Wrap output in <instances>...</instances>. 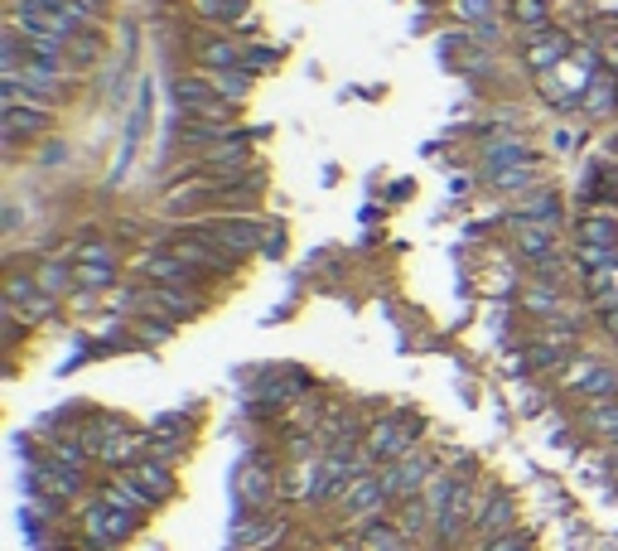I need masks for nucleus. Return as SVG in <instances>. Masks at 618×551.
<instances>
[{
    "label": "nucleus",
    "instance_id": "f257e3e1",
    "mask_svg": "<svg viewBox=\"0 0 618 551\" xmlns=\"http://www.w3.org/2000/svg\"><path fill=\"white\" fill-rule=\"evenodd\" d=\"M425 445V416L411 411V407H387V411H373L363 426V455L373 469H387L397 465L401 455Z\"/></svg>",
    "mask_w": 618,
    "mask_h": 551
},
{
    "label": "nucleus",
    "instance_id": "f03ea898",
    "mask_svg": "<svg viewBox=\"0 0 618 551\" xmlns=\"http://www.w3.org/2000/svg\"><path fill=\"white\" fill-rule=\"evenodd\" d=\"M550 387H556L566 402H575V407L614 402L618 397V354H609V348H599V344H584Z\"/></svg>",
    "mask_w": 618,
    "mask_h": 551
},
{
    "label": "nucleus",
    "instance_id": "7ed1b4c3",
    "mask_svg": "<svg viewBox=\"0 0 618 551\" xmlns=\"http://www.w3.org/2000/svg\"><path fill=\"white\" fill-rule=\"evenodd\" d=\"M73 517H77V551H121L136 532H145V523L107 508L97 493L87 503H77Z\"/></svg>",
    "mask_w": 618,
    "mask_h": 551
},
{
    "label": "nucleus",
    "instance_id": "20e7f679",
    "mask_svg": "<svg viewBox=\"0 0 618 551\" xmlns=\"http://www.w3.org/2000/svg\"><path fill=\"white\" fill-rule=\"evenodd\" d=\"M232 503L238 513H276L280 503V465L262 455H242L232 469Z\"/></svg>",
    "mask_w": 618,
    "mask_h": 551
},
{
    "label": "nucleus",
    "instance_id": "39448f33",
    "mask_svg": "<svg viewBox=\"0 0 618 551\" xmlns=\"http://www.w3.org/2000/svg\"><path fill=\"white\" fill-rule=\"evenodd\" d=\"M517 310L526 314L532 324H556V320H594L590 306H575L560 280H542V276H526L517 286Z\"/></svg>",
    "mask_w": 618,
    "mask_h": 551
},
{
    "label": "nucleus",
    "instance_id": "423d86ee",
    "mask_svg": "<svg viewBox=\"0 0 618 551\" xmlns=\"http://www.w3.org/2000/svg\"><path fill=\"white\" fill-rule=\"evenodd\" d=\"M170 103L179 117H198V121H213V127H232L238 121V107L222 103L218 87L208 83V73H174Z\"/></svg>",
    "mask_w": 618,
    "mask_h": 551
},
{
    "label": "nucleus",
    "instance_id": "0eeeda50",
    "mask_svg": "<svg viewBox=\"0 0 618 551\" xmlns=\"http://www.w3.org/2000/svg\"><path fill=\"white\" fill-rule=\"evenodd\" d=\"M329 513L339 517L343 527H353V532H363L377 517H391V499H387V489H381V469H363V475L339 493V503H334Z\"/></svg>",
    "mask_w": 618,
    "mask_h": 551
},
{
    "label": "nucleus",
    "instance_id": "6e6552de",
    "mask_svg": "<svg viewBox=\"0 0 618 551\" xmlns=\"http://www.w3.org/2000/svg\"><path fill=\"white\" fill-rule=\"evenodd\" d=\"M194 228L204 232L213 247H222L228 256L246 262V256H256V252L266 247V232H271V223H266V218H228V213H208V218H198Z\"/></svg>",
    "mask_w": 618,
    "mask_h": 551
},
{
    "label": "nucleus",
    "instance_id": "1a4fd4ad",
    "mask_svg": "<svg viewBox=\"0 0 618 551\" xmlns=\"http://www.w3.org/2000/svg\"><path fill=\"white\" fill-rule=\"evenodd\" d=\"M435 475H440V455H435L431 445H421V450H411V455H401L397 465L381 469V489H387L391 508H397V503H407V499H421L425 483Z\"/></svg>",
    "mask_w": 618,
    "mask_h": 551
},
{
    "label": "nucleus",
    "instance_id": "9d476101",
    "mask_svg": "<svg viewBox=\"0 0 618 551\" xmlns=\"http://www.w3.org/2000/svg\"><path fill=\"white\" fill-rule=\"evenodd\" d=\"M290 532H295V517H290L286 508L238 513V523H232V551H280Z\"/></svg>",
    "mask_w": 618,
    "mask_h": 551
},
{
    "label": "nucleus",
    "instance_id": "9b49d317",
    "mask_svg": "<svg viewBox=\"0 0 618 551\" xmlns=\"http://www.w3.org/2000/svg\"><path fill=\"white\" fill-rule=\"evenodd\" d=\"M570 53H575V39H570L566 25H550V29H542V35H522V39H517V59H522V69L532 77L556 73Z\"/></svg>",
    "mask_w": 618,
    "mask_h": 551
},
{
    "label": "nucleus",
    "instance_id": "f8f14e48",
    "mask_svg": "<svg viewBox=\"0 0 618 551\" xmlns=\"http://www.w3.org/2000/svg\"><path fill=\"white\" fill-rule=\"evenodd\" d=\"M208 310V296L198 286H145L141 280V314H160L170 324H189Z\"/></svg>",
    "mask_w": 618,
    "mask_h": 551
},
{
    "label": "nucleus",
    "instance_id": "ddd939ff",
    "mask_svg": "<svg viewBox=\"0 0 618 551\" xmlns=\"http://www.w3.org/2000/svg\"><path fill=\"white\" fill-rule=\"evenodd\" d=\"M508 247H512V256L526 266V272H542V266L556 262V256H570L560 228H546V223H512Z\"/></svg>",
    "mask_w": 618,
    "mask_h": 551
},
{
    "label": "nucleus",
    "instance_id": "4468645a",
    "mask_svg": "<svg viewBox=\"0 0 618 551\" xmlns=\"http://www.w3.org/2000/svg\"><path fill=\"white\" fill-rule=\"evenodd\" d=\"M93 493L107 503V508H117V513L136 517V523H150V517L160 513V503H155L150 493H145L131 475H102V479H97V489H93Z\"/></svg>",
    "mask_w": 618,
    "mask_h": 551
},
{
    "label": "nucleus",
    "instance_id": "2eb2a0df",
    "mask_svg": "<svg viewBox=\"0 0 618 551\" xmlns=\"http://www.w3.org/2000/svg\"><path fill=\"white\" fill-rule=\"evenodd\" d=\"M536 160V145L522 136V131H502V136H488L478 145V179L498 175V170H512V165H526Z\"/></svg>",
    "mask_w": 618,
    "mask_h": 551
},
{
    "label": "nucleus",
    "instance_id": "dca6fc26",
    "mask_svg": "<svg viewBox=\"0 0 618 551\" xmlns=\"http://www.w3.org/2000/svg\"><path fill=\"white\" fill-rule=\"evenodd\" d=\"M136 280H145V286H198L204 272H194V266L179 262L174 252L155 247V252H145L141 262H136Z\"/></svg>",
    "mask_w": 618,
    "mask_h": 551
},
{
    "label": "nucleus",
    "instance_id": "f3484780",
    "mask_svg": "<svg viewBox=\"0 0 618 551\" xmlns=\"http://www.w3.org/2000/svg\"><path fill=\"white\" fill-rule=\"evenodd\" d=\"M189 59H194L204 73L242 69V63H246V39L242 35H208V39L189 44Z\"/></svg>",
    "mask_w": 618,
    "mask_h": 551
},
{
    "label": "nucleus",
    "instance_id": "a211bd4d",
    "mask_svg": "<svg viewBox=\"0 0 618 551\" xmlns=\"http://www.w3.org/2000/svg\"><path fill=\"white\" fill-rule=\"evenodd\" d=\"M508 223H546V228H566V199L556 194L550 184L532 189L526 199H517L508 208Z\"/></svg>",
    "mask_w": 618,
    "mask_h": 551
},
{
    "label": "nucleus",
    "instance_id": "6ab92c4d",
    "mask_svg": "<svg viewBox=\"0 0 618 551\" xmlns=\"http://www.w3.org/2000/svg\"><path fill=\"white\" fill-rule=\"evenodd\" d=\"M126 475L136 479L141 489L150 493L155 503H160V508H165V503H174L179 493H184V483H179V469H174V465H165V459H155V455H145L141 465H131V469H126Z\"/></svg>",
    "mask_w": 618,
    "mask_h": 551
},
{
    "label": "nucleus",
    "instance_id": "aec40b11",
    "mask_svg": "<svg viewBox=\"0 0 618 551\" xmlns=\"http://www.w3.org/2000/svg\"><path fill=\"white\" fill-rule=\"evenodd\" d=\"M213 208V179H184V184H170L160 194V213H170V218H189L194 223V213Z\"/></svg>",
    "mask_w": 618,
    "mask_h": 551
},
{
    "label": "nucleus",
    "instance_id": "412c9836",
    "mask_svg": "<svg viewBox=\"0 0 618 551\" xmlns=\"http://www.w3.org/2000/svg\"><path fill=\"white\" fill-rule=\"evenodd\" d=\"M35 280H39L44 296H53V300L77 296V266H73L69 252L63 256H35Z\"/></svg>",
    "mask_w": 618,
    "mask_h": 551
},
{
    "label": "nucleus",
    "instance_id": "4be33fe9",
    "mask_svg": "<svg viewBox=\"0 0 618 551\" xmlns=\"http://www.w3.org/2000/svg\"><path fill=\"white\" fill-rule=\"evenodd\" d=\"M483 184H488V194L493 199H526L532 194V189H542L546 179H542V160H526V165H512V170H498V175H488L483 179Z\"/></svg>",
    "mask_w": 618,
    "mask_h": 551
},
{
    "label": "nucleus",
    "instance_id": "5701e85b",
    "mask_svg": "<svg viewBox=\"0 0 618 551\" xmlns=\"http://www.w3.org/2000/svg\"><path fill=\"white\" fill-rule=\"evenodd\" d=\"M189 15L194 20H204V25L213 29H238L252 20V0H189Z\"/></svg>",
    "mask_w": 618,
    "mask_h": 551
},
{
    "label": "nucleus",
    "instance_id": "b1692460",
    "mask_svg": "<svg viewBox=\"0 0 618 551\" xmlns=\"http://www.w3.org/2000/svg\"><path fill=\"white\" fill-rule=\"evenodd\" d=\"M508 25L517 29V39L522 35H542V29L556 25V5L550 0H508Z\"/></svg>",
    "mask_w": 618,
    "mask_h": 551
},
{
    "label": "nucleus",
    "instance_id": "393cba45",
    "mask_svg": "<svg viewBox=\"0 0 618 551\" xmlns=\"http://www.w3.org/2000/svg\"><path fill=\"white\" fill-rule=\"evenodd\" d=\"M353 551H421V547H415L391 517H377L363 532H353Z\"/></svg>",
    "mask_w": 618,
    "mask_h": 551
},
{
    "label": "nucleus",
    "instance_id": "a878e982",
    "mask_svg": "<svg viewBox=\"0 0 618 551\" xmlns=\"http://www.w3.org/2000/svg\"><path fill=\"white\" fill-rule=\"evenodd\" d=\"M575 111H580L584 121H614V117H618V77L604 69V73H599V83H594L590 93L580 97V107H575Z\"/></svg>",
    "mask_w": 618,
    "mask_h": 551
},
{
    "label": "nucleus",
    "instance_id": "bb28decb",
    "mask_svg": "<svg viewBox=\"0 0 618 551\" xmlns=\"http://www.w3.org/2000/svg\"><path fill=\"white\" fill-rule=\"evenodd\" d=\"M391 523H397L415 547H431V537H435V513L425 508V499H407V503H397V508H391Z\"/></svg>",
    "mask_w": 618,
    "mask_h": 551
},
{
    "label": "nucleus",
    "instance_id": "cd10ccee",
    "mask_svg": "<svg viewBox=\"0 0 618 551\" xmlns=\"http://www.w3.org/2000/svg\"><path fill=\"white\" fill-rule=\"evenodd\" d=\"M69 256L77 266H121L126 256H121V242L117 238H102V232H87V238H77L69 247Z\"/></svg>",
    "mask_w": 618,
    "mask_h": 551
},
{
    "label": "nucleus",
    "instance_id": "c85d7f7f",
    "mask_svg": "<svg viewBox=\"0 0 618 551\" xmlns=\"http://www.w3.org/2000/svg\"><path fill=\"white\" fill-rule=\"evenodd\" d=\"M570 262H575V276H609V272H618V247L575 242L570 247Z\"/></svg>",
    "mask_w": 618,
    "mask_h": 551
},
{
    "label": "nucleus",
    "instance_id": "c756f323",
    "mask_svg": "<svg viewBox=\"0 0 618 551\" xmlns=\"http://www.w3.org/2000/svg\"><path fill=\"white\" fill-rule=\"evenodd\" d=\"M208 83L218 87V97H222V103L246 107V103H252V87H256V77L246 73V69H222V73H208Z\"/></svg>",
    "mask_w": 618,
    "mask_h": 551
},
{
    "label": "nucleus",
    "instance_id": "7c9ffc66",
    "mask_svg": "<svg viewBox=\"0 0 618 551\" xmlns=\"http://www.w3.org/2000/svg\"><path fill=\"white\" fill-rule=\"evenodd\" d=\"M575 242L618 247V213H584V218L575 223Z\"/></svg>",
    "mask_w": 618,
    "mask_h": 551
},
{
    "label": "nucleus",
    "instance_id": "2f4dec72",
    "mask_svg": "<svg viewBox=\"0 0 618 551\" xmlns=\"http://www.w3.org/2000/svg\"><path fill=\"white\" fill-rule=\"evenodd\" d=\"M121 286H126V266H77V290H87V296H107Z\"/></svg>",
    "mask_w": 618,
    "mask_h": 551
},
{
    "label": "nucleus",
    "instance_id": "473e14b6",
    "mask_svg": "<svg viewBox=\"0 0 618 551\" xmlns=\"http://www.w3.org/2000/svg\"><path fill=\"white\" fill-rule=\"evenodd\" d=\"M498 10H508V0H449V15H455L464 29L498 20Z\"/></svg>",
    "mask_w": 618,
    "mask_h": 551
},
{
    "label": "nucleus",
    "instance_id": "72a5a7b5",
    "mask_svg": "<svg viewBox=\"0 0 618 551\" xmlns=\"http://www.w3.org/2000/svg\"><path fill=\"white\" fill-rule=\"evenodd\" d=\"M131 334H136V344H145V348H160L179 334V324L160 320V314H136V320H131Z\"/></svg>",
    "mask_w": 618,
    "mask_h": 551
},
{
    "label": "nucleus",
    "instance_id": "f704fd0d",
    "mask_svg": "<svg viewBox=\"0 0 618 551\" xmlns=\"http://www.w3.org/2000/svg\"><path fill=\"white\" fill-rule=\"evenodd\" d=\"M194 441H198V435H150V455L179 469L189 455H194Z\"/></svg>",
    "mask_w": 618,
    "mask_h": 551
},
{
    "label": "nucleus",
    "instance_id": "c9c22d12",
    "mask_svg": "<svg viewBox=\"0 0 618 551\" xmlns=\"http://www.w3.org/2000/svg\"><path fill=\"white\" fill-rule=\"evenodd\" d=\"M39 296V280H35V262L29 266H10L5 276V306H25V300Z\"/></svg>",
    "mask_w": 618,
    "mask_h": 551
},
{
    "label": "nucleus",
    "instance_id": "e433bc0d",
    "mask_svg": "<svg viewBox=\"0 0 618 551\" xmlns=\"http://www.w3.org/2000/svg\"><path fill=\"white\" fill-rule=\"evenodd\" d=\"M150 435H198V411H165L145 426Z\"/></svg>",
    "mask_w": 618,
    "mask_h": 551
},
{
    "label": "nucleus",
    "instance_id": "4c0bfd02",
    "mask_svg": "<svg viewBox=\"0 0 618 551\" xmlns=\"http://www.w3.org/2000/svg\"><path fill=\"white\" fill-rule=\"evenodd\" d=\"M469 551H536V537H532V527H517V532H502L493 542H474Z\"/></svg>",
    "mask_w": 618,
    "mask_h": 551
},
{
    "label": "nucleus",
    "instance_id": "58836bf2",
    "mask_svg": "<svg viewBox=\"0 0 618 551\" xmlns=\"http://www.w3.org/2000/svg\"><path fill=\"white\" fill-rule=\"evenodd\" d=\"M280 63V49H271V44H256V39H246V63L242 69L252 73V77H262V73H271Z\"/></svg>",
    "mask_w": 618,
    "mask_h": 551
},
{
    "label": "nucleus",
    "instance_id": "ea45409f",
    "mask_svg": "<svg viewBox=\"0 0 618 551\" xmlns=\"http://www.w3.org/2000/svg\"><path fill=\"white\" fill-rule=\"evenodd\" d=\"M580 131L575 127H556V131H550V151H556V155H570V151H580Z\"/></svg>",
    "mask_w": 618,
    "mask_h": 551
},
{
    "label": "nucleus",
    "instance_id": "a19ab883",
    "mask_svg": "<svg viewBox=\"0 0 618 551\" xmlns=\"http://www.w3.org/2000/svg\"><path fill=\"white\" fill-rule=\"evenodd\" d=\"M609 455V469H614V479H618V450H604Z\"/></svg>",
    "mask_w": 618,
    "mask_h": 551
},
{
    "label": "nucleus",
    "instance_id": "79ce46f5",
    "mask_svg": "<svg viewBox=\"0 0 618 551\" xmlns=\"http://www.w3.org/2000/svg\"><path fill=\"white\" fill-rule=\"evenodd\" d=\"M550 5H566V0H550Z\"/></svg>",
    "mask_w": 618,
    "mask_h": 551
},
{
    "label": "nucleus",
    "instance_id": "37998d69",
    "mask_svg": "<svg viewBox=\"0 0 618 551\" xmlns=\"http://www.w3.org/2000/svg\"><path fill=\"white\" fill-rule=\"evenodd\" d=\"M614 402H618V397H614Z\"/></svg>",
    "mask_w": 618,
    "mask_h": 551
}]
</instances>
